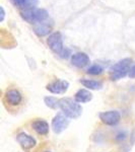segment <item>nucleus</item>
Here are the masks:
<instances>
[{
    "label": "nucleus",
    "mask_w": 135,
    "mask_h": 152,
    "mask_svg": "<svg viewBox=\"0 0 135 152\" xmlns=\"http://www.w3.org/2000/svg\"><path fill=\"white\" fill-rule=\"evenodd\" d=\"M0 11H1V16H0V21H3L4 20V18H5V10H4L3 6L0 7Z\"/></svg>",
    "instance_id": "obj_18"
},
{
    "label": "nucleus",
    "mask_w": 135,
    "mask_h": 152,
    "mask_svg": "<svg viewBox=\"0 0 135 152\" xmlns=\"http://www.w3.org/2000/svg\"><path fill=\"white\" fill-rule=\"evenodd\" d=\"M129 77L130 78H135V65L132 66L131 68H130V71H129Z\"/></svg>",
    "instance_id": "obj_17"
},
{
    "label": "nucleus",
    "mask_w": 135,
    "mask_h": 152,
    "mask_svg": "<svg viewBox=\"0 0 135 152\" xmlns=\"http://www.w3.org/2000/svg\"><path fill=\"white\" fill-rule=\"evenodd\" d=\"M3 102L6 105L7 109L15 110L18 107H21L23 102V95L15 88H10L7 89L5 94L3 96Z\"/></svg>",
    "instance_id": "obj_3"
},
{
    "label": "nucleus",
    "mask_w": 135,
    "mask_h": 152,
    "mask_svg": "<svg viewBox=\"0 0 135 152\" xmlns=\"http://www.w3.org/2000/svg\"><path fill=\"white\" fill-rule=\"evenodd\" d=\"M80 83L83 85L84 87L88 88V89H94L98 90L101 89L103 87V82L98 81V80H92V79H81Z\"/></svg>",
    "instance_id": "obj_14"
},
{
    "label": "nucleus",
    "mask_w": 135,
    "mask_h": 152,
    "mask_svg": "<svg viewBox=\"0 0 135 152\" xmlns=\"http://www.w3.org/2000/svg\"><path fill=\"white\" fill-rule=\"evenodd\" d=\"M32 128L37 134L45 136L49 133V124L42 119L36 120L32 123Z\"/></svg>",
    "instance_id": "obj_11"
},
{
    "label": "nucleus",
    "mask_w": 135,
    "mask_h": 152,
    "mask_svg": "<svg viewBox=\"0 0 135 152\" xmlns=\"http://www.w3.org/2000/svg\"><path fill=\"white\" fill-rule=\"evenodd\" d=\"M75 100L79 104H83V102H87L92 99V94L90 91H88L87 89H79L75 94L74 96Z\"/></svg>",
    "instance_id": "obj_13"
},
{
    "label": "nucleus",
    "mask_w": 135,
    "mask_h": 152,
    "mask_svg": "<svg viewBox=\"0 0 135 152\" xmlns=\"http://www.w3.org/2000/svg\"><path fill=\"white\" fill-rule=\"evenodd\" d=\"M14 6L26 10V9L36 8L38 4V0H10Z\"/></svg>",
    "instance_id": "obj_12"
},
{
    "label": "nucleus",
    "mask_w": 135,
    "mask_h": 152,
    "mask_svg": "<svg viewBox=\"0 0 135 152\" xmlns=\"http://www.w3.org/2000/svg\"><path fill=\"white\" fill-rule=\"evenodd\" d=\"M44 102L47 107H51V109H56L57 107H59V99H55L53 96H47L44 99Z\"/></svg>",
    "instance_id": "obj_15"
},
{
    "label": "nucleus",
    "mask_w": 135,
    "mask_h": 152,
    "mask_svg": "<svg viewBox=\"0 0 135 152\" xmlns=\"http://www.w3.org/2000/svg\"><path fill=\"white\" fill-rule=\"evenodd\" d=\"M43 152H51V151H49V150H46V151H43Z\"/></svg>",
    "instance_id": "obj_19"
},
{
    "label": "nucleus",
    "mask_w": 135,
    "mask_h": 152,
    "mask_svg": "<svg viewBox=\"0 0 135 152\" xmlns=\"http://www.w3.org/2000/svg\"><path fill=\"white\" fill-rule=\"evenodd\" d=\"M68 87H69L68 81H66V80H56V81L47 85V90L52 92V94H60L67 91Z\"/></svg>",
    "instance_id": "obj_8"
},
{
    "label": "nucleus",
    "mask_w": 135,
    "mask_h": 152,
    "mask_svg": "<svg viewBox=\"0 0 135 152\" xmlns=\"http://www.w3.org/2000/svg\"><path fill=\"white\" fill-rule=\"evenodd\" d=\"M68 117L63 116L62 114H58L57 116L52 121V129L56 134H60L67 128L69 125V120L67 119Z\"/></svg>",
    "instance_id": "obj_6"
},
{
    "label": "nucleus",
    "mask_w": 135,
    "mask_h": 152,
    "mask_svg": "<svg viewBox=\"0 0 135 152\" xmlns=\"http://www.w3.org/2000/svg\"><path fill=\"white\" fill-rule=\"evenodd\" d=\"M53 21L51 20L50 18L46 19V20L42 21V23H38L34 26V31L37 36L39 37H44V36H47L49 34L51 33L53 28Z\"/></svg>",
    "instance_id": "obj_7"
},
{
    "label": "nucleus",
    "mask_w": 135,
    "mask_h": 152,
    "mask_svg": "<svg viewBox=\"0 0 135 152\" xmlns=\"http://www.w3.org/2000/svg\"><path fill=\"white\" fill-rule=\"evenodd\" d=\"M47 44L49 46V48L53 51L54 53L59 54L61 55V53L64 50L63 47V38L61 33L59 31H55V33L51 34L47 39Z\"/></svg>",
    "instance_id": "obj_4"
},
{
    "label": "nucleus",
    "mask_w": 135,
    "mask_h": 152,
    "mask_svg": "<svg viewBox=\"0 0 135 152\" xmlns=\"http://www.w3.org/2000/svg\"><path fill=\"white\" fill-rule=\"evenodd\" d=\"M90 57L85 53L78 52L73 54L72 57H71V63H72L73 66H75L77 68L85 67V66L90 64Z\"/></svg>",
    "instance_id": "obj_9"
},
{
    "label": "nucleus",
    "mask_w": 135,
    "mask_h": 152,
    "mask_svg": "<svg viewBox=\"0 0 135 152\" xmlns=\"http://www.w3.org/2000/svg\"><path fill=\"white\" fill-rule=\"evenodd\" d=\"M131 62V59L126 58L123 60H120L115 65H113L110 69V78L112 80H119L125 77L127 74H129Z\"/></svg>",
    "instance_id": "obj_2"
},
{
    "label": "nucleus",
    "mask_w": 135,
    "mask_h": 152,
    "mask_svg": "<svg viewBox=\"0 0 135 152\" xmlns=\"http://www.w3.org/2000/svg\"><path fill=\"white\" fill-rule=\"evenodd\" d=\"M103 67H101L100 65L95 64V65H92L90 66V68L87 69V73L90 75H100L101 73H103Z\"/></svg>",
    "instance_id": "obj_16"
},
{
    "label": "nucleus",
    "mask_w": 135,
    "mask_h": 152,
    "mask_svg": "<svg viewBox=\"0 0 135 152\" xmlns=\"http://www.w3.org/2000/svg\"><path fill=\"white\" fill-rule=\"evenodd\" d=\"M59 107L64 113L65 116L70 119H76L82 113V107L79 102L70 97H63L59 99Z\"/></svg>",
    "instance_id": "obj_1"
},
{
    "label": "nucleus",
    "mask_w": 135,
    "mask_h": 152,
    "mask_svg": "<svg viewBox=\"0 0 135 152\" xmlns=\"http://www.w3.org/2000/svg\"><path fill=\"white\" fill-rule=\"evenodd\" d=\"M16 141L21 144V146L23 147L24 150H29V149L33 148L36 145V140L35 138H33L32 136L26 134V133H19L16 136Z\"/></svg>",
    "instance_id": "obj_10"
},
{
    "label": "nucleus",
    "mask_w": 135,
    "mask_h": 152,
    "mask_svg": "<svg viewBox=\"0 0 135 152\" xmlns=\"http://www.w3.org/2000/svg\"><path fill=\"white\" fill-rule=\"evenodd\" d=\"M99 118L103 123L108 125V126H115L120 122L121 116H120L119 112L117 111H109L100 113Z\"/></svg>",
    "instance_id": "obj_5"
}]
</instances>
